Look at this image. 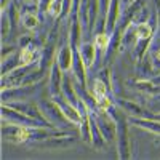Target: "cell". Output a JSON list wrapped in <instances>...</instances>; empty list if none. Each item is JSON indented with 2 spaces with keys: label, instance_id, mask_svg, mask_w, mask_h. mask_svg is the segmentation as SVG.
I'll list each match as a JSON object with an SVG mask.
<instances>
[{
  "label": "cell",
  "instance_id": "18",
  "mask_svg": "<svg viewBox=\"0 0 160 160\" xmlns=\"http://www.w3.org/2000/svg\"><path fill=\"white\" fill-rule=\"evenodd\" d=\"M19 66H22V64H21L19 50H18L16 53H13V55H10L7 59H3V61H2V75H7V74H10L11 71L18 69Z\"/></svg>",
  "mask_w": 160,
  "mask_h": 160
},
{
  "label": "cell",
  "instance_id": "27",
  "mask_svg": "<svg viewBox=\"0 0 160 160\" xmlns=\"http://www.w3.org/2000/svg\"><path fill=\"white\" fill-rule=\"evenodd\" d=\"M111 2H112V0H99V5H101V18H106V16H108V11H109Z\"/></svg>",
  "mask_w": 160,
  "mask_h": 160
},
{
  "label": "cell",
  "instance_id": "5",
  "mask_svg": "<svg viewBox=\"0 0 160 160\" xmlns=\"http://www.w3.org/2000/svg\"><path fill=\"white\" fill-rule=\"evenodd\" d=\"M37 85H18V87H10V88H2V102H11V101H22L29 99L31 96L35 95Z\"/></svg>",
  "mask_w": 160,
  "mask_h": 160
},
{
  "label": "cell",
  "instance_id": "13",
  "mask_svg": "<svg viewBox=\"0 0 160 160\" xmlns=\"http://www.w3.org/2000/svg\"><path fill=\"white\" fill-rule=\"evenodd\" d=\"M120 18H122V0H112L106 16V31L112 32L117 28Z\"/></svg>",
  "mask_w": 160,
  "mask_h": 160
},
{
  "label": "cell",
  "instance_id": "3",
  "mask_svg": "<svg viewBox=\"0 0 160 160\" xmlns=\"http://www.w3.org/2000/svg\"><path fill=\"white\" fill-rule=\"evenodd\" d=\"M2 120H7V122H10V123L22 125V127H47L43 122H40V120H37V118H34L28 114H24V112H19L16 109H13L8 104H3V102H2Z\"/></svg>",
  "mask_w": 160,
  "mask_h": 160
},
{
  "label": "cell",
  "instance_id": "31",
  "mask_svg": "<svg viewBox=\"0 0 160 160\" xmlns=\"http://www.w3.org/2000/svg\"><path fill=\"white\" fill-rule=\"evenodd\" d=\"M157 98H158V99H160V95H158V96H157Z\"/></svg>",
  "mask_w": 160,
  "mask_h": 160
},
{
  "label": "cell",
  "instance_id": "10",
  "mask_svg": "<svg viewBox=\"0 0 160 160\" xmlns=\"http://www.w3.org/2000/svg\"><path fill=\"white\" fill-rule=\"evenodd\" d=\"M87 71H88V68L85 66V62H83L82 56H80L78 50H74V62H72L71 74L75 77V80L78 82V85L82 87V88H87V80H88Z\"/></svg>",
  "mask_w": 160,
  "mask_h": 160
},
{
  "label": "cell",
  "instance_id": "2",
  "mask_svg": "<svg viewBox=\"0 0 160 160\" xmlns=\"http://www.w3.org/2000/svg\"><path fill=\"white\" fill-rule=\"evenodd\" d=\"M91 117L95 118V122L104 135L106 141L112 142L117 139V120L109 111H102V109L91 111Z\"/></svg>",
  "mask_w": 160,
  "mask_h": 160
},
{
  "label": "cell",
  "instance_id": "8",
  "mask_svg": "<svg viewBox=\"0 0 160 160\" xmlns=\"http://www.w3.org/2000/svg\"><path fill=\"white\" fill-rule=\"evenodd\" d=\"M56 62L59 64V68L64 72H71L72 71V62H74V50L69 42V35H66L61 47L56 51Z\"/></svg>",
  "mask_w": 160,
  "mask_h": 160
},
{
  "label": "cell",
  "instance_id": "15",
  "mask_svg": "<svg viewBox=\"0 0 160 160\" xmlns=\"http://www.w3.org/2000/svg\"><path fill=\"white\" fill-rule=\"evenodd\" d=\"M128 120L131 125L142 128V130H148V131H152L157 136H160V122L158 120H152L148 117H128Z\"/></svg>",
  "mask_w": 160,
  "mask_h": 160
},
{
  "label": "cell",
  "instance_id": "26",
  "mask_svg": "<svg viewBox=\"0 0 160 160\" xmlns=\"http://www.w3.org/2000/svg\"><path fill=\"white\" fill-rule=\"evenodd\" d=\"M18 50H19L18 45H13V43H11V45H5V43H3V47H2V61L7 59L8 55H13V53H16Z\"/></svg>",
  "mask_w": 160,
  "mask_h": 160
},
{
  "label": "cell",
  "instance_id": "20",
  "mask_svg": "<svg viewBox=\"0 0 160 160\" xmlns=\"http://www.w3.org/2000/svg\"><path fill=\"white\" fill-rule=\"evenodd\" d=\"M136 29V34H138V38H154L157 31H154L152 26L146 21V22H138V24H133Z\"/></svg>",
  "mask_w": 160,
  "mask_h": 160
},
{
  "label": "cell",
  "instance_id": "29",
  "mask_svg": "<svg viewBox=\"0 0 160 160\" xmlns=\"http://www.w3.org/2000/svg\"><path fill=\"white\" fill-rule=\"evenodd\" d=\"M11 2H13V0H2V11H5Z\"/></svg>",
  "mask_w": 160,
  "mask_h": 160
},
{
  "label": "cell",
  "instance_id": "7",
  "mask_svg": "<svg viewBox=\"0 0 160 160\" xmlns=\"http://www.w3.org/2000/svg\"><path fill=\"white\" fill-rule=\"evenodd\" d=\"M74 144H75V138H72L71 135H62V136L48 138V139H43V141L31 142V146H34V148H43V149H51V151L68 149Z\"/></svg>",
  "mask_w": 160,
  "mask_h": 160
},
{
  "label": "cell",
  "instance_id": "9",
  "mask_svg": "<svg viewBox=\"0 0 160 160\" xmlns=\"http://www.w3.org/2000/svg\"><path fill=\"white\" fill-rule=\"evenodd\" d=\"M83 26H82V22H80V19H78V16L77 15H71V28H69V32H68V35H69V42H71V47H72V50H78V47L82 45V42H83Z\"/></svg>",
  "mask_w": 160,
  "mask_h": 160
},
{
  "label": "cell",
  "instance_id": "19",
  "mask_svg": "<svg viewBox=\"0 0 160 160\" xmlns=\"http://www.w3.org/2000/svg\"><path fill=\"white\" fill-rule=\"evenodd\" d=\"M21 24H22V28H26L28 31H35L40 24V19L37 16V13L24 11V13H21Z\"/></svg>",
  "mask_w": 160,
  "mask_h": 160
},
{
  "label": "cell",
  "instance_id": "23",
  "mask_svg": "<svg viewBox=\"0 0 160 160\" xmlns=\"http://www.w3.org/2000/svg\"><path fill=\"white\" fill-rule=\"evenodd\" d=\"M96 104H98V109H102V111H109L112 106H115V99H112L109 95L106 96H101L96 99Z\"/></svg>",
  "mask_w": 160,
  "mask_h": 160
},
{
  "label": "cell",
  "instance_id": "24",
  "mask_svg": "<svg viewBox=\"0 0 160 160\" xmlns=\"http://www.w3.org/2000/svg\"><path fill=\"white\" fill-rule=\"evenodd\" d=\"M98 74H99L98 77H99V78L102 80V82H104L106 85L109 87V90H111V91H114V85H112V74H111V69H109V68H102V69H101V71H99Z\"/></svg>",
  "mask_w": 160,
  "mask_h": 160
},
{
  "label": "cell",
  "instance_id": "16",
  "mask_svg": "<svg viewBox=\"0 0 160 160\" xmlns=\"http://www.w3.org/2000/svg\"><path fill=\"white\" fill-rule=\"evenodd\" d=\"M93 43L96 45L101 59H106L108 51H109V47H111V32H108V31H104V32H95Z\"/></svg>",
  "mask_w": 160,
  "mask_h": 160
},
{
  "label": "cell",
  "instance_id": "11",
  "mask_svg": "<svg viewBox=\"0 0 160 160\" xmlns=\"http://www.w3.org/2000/svg\"><path fill=\"white\" fill-rule=\"evenodd\" d=\"M59 106H61V109H62V112H64V115L68 117V120L72 123V125H77L78 127V123L82 122V112L78 111V108L77 106H74V104H71L69 101H66L64 98H62V95L61 96H56V98H53Z\"/></svg>",
  "mask_w": 160,
  "mask_h": 160
},
{
  "label": "cell",
  "instance_id": "12",
  "mask_svg": "<svg viewBox=\"0 0 160 160\" xmlns=\"http://www.w3.org/2000/svg\"><path fill=\"white\" fill-rule=\"evenodd\" d=\"M115 104L118 109H122L125 114H128V117H148V111H146L142 106H139L138 102L131 101V99H122V98H117Z\"/></svg>",
  "mask_w": 160,
  "mask_h": 160
},
{
  "label": "cell",
  "instance_id": "22",
  "mask_svg": "<svg viewBox=\"0 0 160 160\" xmlns=\"http://www.w3.org/2000/svg\"><path fill=\"white\" fill-rule=\"evenodd\" d=\"M13 29V26H11V21H10V16L7 15V11H2V40L5 42V38L10 35Z\"/></svg>",
  "mask_w": 160,
  "mask_h": 160
},
{
  "label": "cell",
  "instance_id": "28",
  "mask_svg": "<svg viewBox=\"0 0 160 160\" xmlns=\"http://www.w3.org/2000/svg\"><path fill=\"white\" fill-rule=\"evenodd\" d=\"M148 118H152V120H158L160 122V112H154V114H148Z\"/></svg>",
  "mask_w": 160,
  "mask_h": 160
},
{
  "label": "cell",
  "instance_id": "1",
  "mask_svg": "<svg viewBox=\"0 0 160 160\" xmlns=\"http://www.w3.org/2000/svg\"><path fill=\"white\" fill-rule=\"evenodd\" d=\"M109 112L114 115V118L117 120V154L118 158H131V139H130V120L125 115V112L122 109H117V104L112 106L109 109Z\"/></svg>",
  "mask_w": 160,
  "mask_h": 160
},
{
  "label": "cell",
  "instance_id": "21",
  "mask_svg": "<svg viewBox=\"0 0 160 160\" xmlns=\"http://www.w3.org/2000/svg\"><path fill=\"white\" fill-rule=\"evenodd\" d=\"M109 87L106 85L102 80L99 77H96L95 80H93V83H91V95L95 96L96 99L101 98V96H106V95H109Z\"/></svg>",
  "mask_w": 160,
  "mask_h": 160
},
{
  "label": "cell",
  "instance_id": "6",
  "mask_svg": "<svg viewBox=\"0 0 160 160\" xmlns=\"http://www.w3.org/2000/svg\"><path fill=\"white\" fill-rule=\"evenodd\" d=\"M66 72L59 68V64L55 62L51 64V69L48 74V91H50V96L51 98H56L62 95V80H64Z\"/></svg>",
  "mask_w": 160,
  "mask_h": 160
},
{
  "label": "cell",
  "instance_id": "17",
  "mask_svg": "<svg viewBox=\"0 0 160 160\" xmlns=\"http://www.w3.org/2000/svg\"><path fill=\"white\" fill-rule=\"evenodd\" d=\"M78 135H80L83 142L91 144V141H93L91 139V112L83 114L82 122L78 123Z\"/></svg>",
  "mask_w": 160,
  "mask_h": 160
},
{
  "label": "cell",
  "instance_id": "25",
  "mask_svg": "<svg viewBox=\"0 0 160 160\" xmlns=\"http://www.w3.org/2000/svg\"><path fill=\"white\" fill-rule=\"evenodd\" d=\"M35 40H37V38H35L32 34H24V35H21V37L18 38V47H19V48H24V47L34 43Z\"/></svg>",
  "mask_w": 160,
  "mask_h": 160
},
{
  "label": "cell",
  "instance_id": "30",
  "mask_svg": "<svg viewBox=\"0 0 160 160\" xmlns=\"http://www.w3.org/2000/svg\"><path fill=\"white\" fill-rule=\"evenodd\" d=\"M133 2H136V0H122V7H125V8H127V7H130Z\"/></svg>",
  "mask_w": 160,
  "mask_h": 160
},
{
  "label": "cell",
  "instance_id": "14",
  "mask_svg": "<svg viewBox=\"0 0 160 160\" xmlns=\"http://www.w3.org/2000/svg\"><path fill=\"white\" fill-rule=\"evenodd\" d=\"M78 53H80V56H82L85 66L90 69V68H93V66H95L99 51H98L96 45L93 43V42H85V40H83L82 45L78 47Z\"/></svg>",
  "mask_w": 160,
  "mask_h": 160
},
{
  "label": "cell",
  "instance_id": "4",
  "mask_svg": "<svg viewBox=\"0 0 160 160\" xmlns=\"http://www.w3.org/2000/svg\"><path fill=\"white\" fill-rule=\"evenodd\" d=\"M40 104V108H42V111H43V114H45V117H47V120L50 123H53V125H59V123H64V125H72L69 120H68V117L64 115V112H62V109H61V106L55 101V99H43V101H40L38 102Z\"/></svg>",
  "mask_w": 160,
  "mask_h": 160
}]
</instances>
